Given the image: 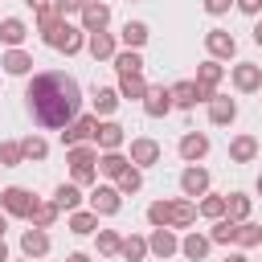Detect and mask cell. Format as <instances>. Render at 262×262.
I'll use <instances>...</instances> for the list:
<instances>
[{"label": "cell", "instance_id": "1", "mask_svg": "<svg viewBox=\"0 0 262 262\" xmlns=\"http://www.w3.org/2000/svg\"><path fill=\"white\" fill-rule=\"evenodd\" d=\"M25 102H29L33 123L61 131L66 123H74L82 115V86L70 74L45 70V74H33V82L25 86Z\"/></svg>", "mask_w": 262, "mask_h": 262}, {"label": "cell", "instance_id": "2", "mask_svg": "<svg viewBox=\"0 0 262 262\" xmlns=\"http://www.w3.org/2000/svg\"><path fill=\"white\" fill-rule=\"evenodd\" d=\"M45 45L70 57V53H78V49L86 45V33H82V25H70V20L61 16V20H57V25H53V29L45 33Z\"/></svg>", "mask_w": 262, "mask_h": 262}, {"label": "cell", "instance_id": "3", "mask_svg": "<svg viewBox=\"0 0 262 262\" xmlns=\"http://www.w3.org/2000/svg\"><path fill=\"white\" fill-rule=\"evenodd\" d=\"M94 131H98V115H78L74 123L61 127V143H66V147H74V143H90Z\"/></svg>", "mask_w": 262, "mask_h": 262}, {"label": "cell", "instance_id": "4", "mask_svg": "<svg viewBox=\"0 0 262 262\" xmlns=\"http://www.w3.org/2000/svg\"><path fill=\"white\" fill-rule=\"evenodd\" d=\"M205 49H209L213 61H225V57L237 53V37H233L229 29H209V33H205Z\"/></svg>", "mask_w": 262, "mask_h": 262}, {"label": "cell", "instance_id": "5", "mask_svg": "<svg viewBox=\"0 0 262 262\" xmlns=\"http://www.w3.org/2000/svg\"><path fill=\"white\" fill-rule=\"evenodd\" d=\"M33 192L29 188H20V184H12V188H4L0 192V209L8 213V217H29V209H33Z\"/></svg>", "mask_w": 262, "mask_h": 262}, {"label": "cell", "instance_id": "6", "mask_svg": "<svg viewBox=\"0 0 262 262\" xmlns=\"http://www.w3.org/2000/svg\"><path fill=\"white\" fill-rule=\"evenodd\" d=\"M90 209H94L98 217H115V213L123 209V192H119L115 184H98V188L90 192Z\"/></svg>", "mask_w": 262, "mask_h": 262}, {"label": "cell", "instance_id": "7", "mask_svg": "<svg viewBox=\"0 0 262 262\" xmlns=\"http://www.w3.org/2000/svg\"><path fill=\"white\" fill-rule=\"evenodd\" d=\"M172 90V106H180V111H192L196 102H209L213 94L205 90V86H196V82H176V86H168Z\"/></svg>", "mask_w": 262, "mask_h": 262}, {"label": "cell", "instance_id": "8", "mask_svg": "<svg viewBox=\"0 0 262 262\" xmlns=\"http://www.w3.org/2000/svg\"><path fill=\"white\" fill-rule=\"evenodd\" d=\"M176 106H172V90L168 86H147V94H143V115L147 119H164V115H172Z\"/></svg>", "mask_w": 262, "mask_h": 262}, {"label": "cell", "instance_id": "9", "mask_svg": "<svg viewBox=\"0 0 262 262\" xmlns=\"http://www.w3.org/2000/svg\"><path fill=\"white\" fill-rule=\"evenodd\" d=\"M180 192H184L188 201L205 196V192H209V168H201V164H188V168L180 172Z\"/></svg>", "mask_w": 262, "mask_h": 262}, {"label": "cell", "instance_id": "10", "mask_svg": "<svg viewBox=\"0 0 262 262\" xmlns=\"http://www.w3.org/2000/svg\"><path fill=\"white\" fill-rule=\"evenodd\" d=\"M111 25V4L106 0H86L82 4V33H98Z\"/></svg>", "mask_w": 262, "mask_h": 262}, {"label": "cell", "instance_id": "11", "mask_svg": "<svg viewBox=\"0 0 262 262\" xmlns=\"http://www.w3.org/2000/svg\"><path fill=\"white\" fill-rule=\"evenodd\" d=\"M160 156H164V147L156 143V139H147V135H139V139H131V164L135 168H151V164H160Z\"/></svg>", "mask_w": 262, "mask_h": 262}, {"label": "cell", "instance_id": "12", "mask_svg": "<svg viewBox=\"0 0 262 262\" xmlns=\"http://www.w3.org/2000/svg\"><path fill=\"white\" fill-rule=\"evenodd\" d=\"M229 78H233V86H237L242 94H254V90H262V66H254V61H237Z\"/></svg>", "mask_w": 262, "mask_h": 262}, {"label": "cell", "instance_id": "13", "mask_svg": "<svg viewBox=\"0 0 262 262\" xmlns=\"http://www.w3.org/2000/svg\"><path fill=\"white\" fill-rule=\"evenodd\" d=\"M123 139H127V131H123L115 119H106V123H98V131H94V139H90V143H94L98 151H119V147H123Z\"/></svg>", "mask_w": 262, "mask_h": 262}, {"label": "cell", "instance_id": "14", "mask_svg": "<svg viewBox=\"0 0 262 262\" xmlns=\"http://www.w3.org/2000/svg\"><path fill=\"white\" fill-rule=\"evenodd\" d=\"M86 49H90L94 61H111V57L119 53V41H115L106 29H98V33H86Z\"/></svg>", "mask_w": 262, "mask_h": 262}, {"label": "cell", "instance_id": "15", "mask_svg": "<svg viewBox=\"0 0 262 262\" xmlns=\"http://www.w3.org/2000/svg\"><path fill=\"white\" fill-rule=\"evenodd\" d=\"M209 156V135L205 131H188L184 139H180V160L184 164H196V160H205Z\"/></svg>", "mask_w": 262, "mask_h": 262}, {"label": "cell", "instance_id": "16", "mask_svg": "<svg viewBox=\"0 0 262 262\" xmlns=\"http://www.w3.org/2000/svg\"><path fill=\"white\" fill-rule=\"evenodd\" d=\"M20 254H25V258H45V254H49V233L37 229V225H29V229L20 233Z\"/></svg>", "mask_w": 262, "mask_h": 262}, {"label": "cell", "instance_id": "17", "mask_svg": "<svg viewBox=\"0 0 262 262\" xmlns=\"http://www.w3.org/2000/svg\"><path fill=\"white\" fill-rule=\"evenodd\" d=\"M233 119H237V102H233V98H225V94H213V98H209V123L229 127Z\"/></svg>", "mask_w": 262, "mask_h": 262}, {"label": "cell", "instance_id": "18", "mask_svg": "<svg viewBox=\"0 0 262 262\" xmlns=\"http://www.w3.org/2000/svg\"><path fill=\"white\" fill-rule=\"evenodd\" d=\"M180 250V242H176V233L164 225V229H151V237H147V254H156V258H172Z\"/></svg>", "mask_w": 262, "mask_h": 262}, {"label": "cell", "instance_id": "19", "mask_svg": "<svg viewBox=\"0 0 262 262\" xmlns=\"http://www.w3.org/2000/svg\"><path fill=\"white\" fill-rule=\"evenodd\" d=\"M25 37H29V25H25L20 16H4V20H0V41H4L8 49H20Z\"/></svg>", "mask_w": 262, "mask_h": 262}, {"label": "cell", "instance_id": "20", "mask_svg": "<svg viewBox=\"0 0 262 262\" xmlns=\"http://www.w3.org/2000/svg\"><path fill=\"white\" fill-rule=\"evenodd\" d=\"M221 78H225V66H217V61L209 57V61H201V66H196V78H192V82H196V86H205L209 94H217V82H221Z\"/></svg>", "mask_w": 262, "mask_h": 262}, {"label": "cell", "instance_id": "21", "mask_svg": "<svg viewBox=\"0 0 262 262\" xmlns=\"http://www.w3.org/2000/svg\"><path fill=\"white\" fill-rule=\"evenodd\" d=\"M229 160H233V164H250V160H258V139H254V135H233V143H229Z\"/></svg>", "mask_w": 262, "mask_h": 262}, {"label": "cell", "instance_id": "22", "mask_svg": "<svg viewBox=\"0 0 262 262\" xmlns=\"http://www.w3.org/2000/svg\"><path fill=\"white\" fill-rule=\"evenodd\" d=\"M209 246H213V242H209V233H196V229H192V233H188V237L180 242V254H184L188 262H205Z\"/></svg>", "mask_w": 262, "mask_h": 262}, {"label": "cell", "instance_id": "23", "mask_svg": "<svg viewBox=\"0 0 262 262\" xmlns=\"http://www.w3.org/2000/svg\"><path fill=\"white\" fill-rule=\"evenodd\" d=\"M0 66H4V74L20 78V74H29V70H33V53H25V49H8V53L0 57Z\"/></svg>", "mask_w": 262, "mask_h": 262}, {"label": "cell", "instance_id": "24", "mask_svg": "<svg viewBox=\"0 0 262 262\" xmlns=\"http://www.w3.org/2000/svg\"><path fill=\"white\" fill-rule=\"evenodd\" d=\"M119 98H135V102H143V94H147V82H143V74H119Z\"/></svg>", "mask_w": 262, "mask_h": 262}, {"label": "cell", "instance_id": "25", "mask_svg": "<svg viewBox=\"0 0 262 262\" xmlns=\"http://www.w3.org/2000/svg\"><path fill=\"white\" fill-rule=\"evenodd\" d=\"M57 205L53 201H33V209H29V225H37V229H49L53 221H57Z\"/></svg>", "mask_w": 262, "mask_h": 262}, {"label": "cell", "instance_id": "26", "mask_svg": "<svg viewBox=\"0 0 262 262\" xmlns=\"http://www.w3.org/2000/svg\"><path fill=\"white\" fill-rule=\"evenodd\" d=\"M192 221H196V205H192L188 196L172 201V221H168V229H188Z\"/></svg>", "mask_w": 262, "mask_h": 262}, {"label": "cell", "instance_id": "27", "mask_svg": "<svg viewBox=\"0 0 262 262\" xmlns=\"http://www.w3.org/2000/svg\"><path fill=\"white\" fill-rule=\"evenodd\" d=\"M147 37H151V33H147V25H143V20H127V25H123V33H119V41H123L127 49H143V45H147Z\"/></svg>", "mask_w": 262, "mask_h": 262}, {"label": "cell", "instance_id": "28", "mask_svg": "<svg viewBox=\"0 0 262 262\" xmlns=\"http://www.w3.org/2000/svg\"><path fill=\"white\" fill-rule=\"evenodd\" d=\"M53 205L61 209V213H74L78 205H82V188L70 180V184H57V192H53Z\"/></svg>", "mask_w": 262, "mask_h": 262}, {"label": "cell", "instance_id": "29", "mask_svg": "<svg viewBox=\"0 0 262 262\" xmlns=\"http://www.w3.org/2000/svg\"><path fill=\"white\" fill-rule=\"evenodd\" d=\"M233 237H237V221L233 217H217L213 229H209V242L213 246H233Z\"/></svg>", "mask_w": 262, "mask_h": 262}, {"label": "cell", "instance_id": "30", "mask_svg": "<svg viewBox=\"0 0 262 262\" xmlns=\"http://www.w3.org/2000/svg\"><path fill=\"white\" fill-rule=\"evenodd\" d=\"M115 111H119V90H115V86H98V90H94V115L106 119V115H115Z\"/></svg>", "mask_w": 262, "mask_h": 262}, {"label": "cell", "instance_id": "31", "mask_svg": "<svg viewBox=\"0 0 262 262\" xmlns=\"http://www.w3.org/2000/svg\"><path fill=\"white\" fill-rule=\"evenodd\" d=\"M127 164H131V160H127L123 151H98V172L111 176V180H119V172H123Z\"/></svg>", "mask_w": 262, "mask_h": 262}, {"label": "cell", "instance_id": "32", "mask_svg": "<svg viewBox=\"0 0 262 262\" xmlns=\"http://www.w3.org/2000/svg\"><path fill=\"white\" fill-rule=\"evenodd\" d=\"M70 233H98V213L94 209H74L70 213Z\"/></svg>", "mask_w": 262, "mask_h": 262}, {"label": "cell", "instance_id": "33", "mask_svg": "<svg viewBox=\"0 0 262 262\" xmlns=\"http://www.w3.org/2000/svg\"><path fill=\"white\" fill-rule=\"evenodd\" d=\"M111 61H115L119 74H143V57H139V49H119Z\"/></svg>", "mask_w": 262, "mask_h": 262}, {"label": "cell", "instance_id": "34", "mask_svg": "<svg viewBox=\"0 0 262 262\" xmlns=\"http://www.w3.org/2000/svg\"><path fill=\"white\" fill-rule=\"evenodd\" d=\"M66 164H70V168L98 164V147H90V143H74V147H66Z\"/></svg>", "mask_w": 262, "mask_h": 262}, {"label": "cell", "instance_id": "35", "mask_svg": "<svg viewBox=\"0 0 262 262\" xmlns=\"http://www.w3.org/2000/svg\"><path fill=\"white\" fill-rule=\"evenodd\" d=\"M115 188H119L123 196H131V192H139V188H143V172H139L135 164H127V168L119 172V180H115Z\"/></svg>", "mask_w": 262, "mask_h": 262}, {"label": "cell", "instance_id": "36", "mask_svg": "<svg viewBox=\"0 0 262 262\" xmlns=\"http://www.w3.org/2000/svg\"><path fill=\"white\" fill-rule=\"evenodd\" d=\"M225 217L250 221V196H246V192H225Z\"/></svg>", "mask_w": 262, "mask_h": 262}, {"label": "cell", "instance_id": "37", "mask_svg": "<svg viewBox=\"0 0 262 262\" xmlns=\"http://www.w3.org/2000/svg\"><path fill=\"white\" fill-rule=\"evenodd\" d=\"M119 254H123L127 262H143V258H147V237H135V233L123 237V242H119Z\"/></svg>", "mask_w": 262, "mask_h": 262}, {"label": "cell", "instance_id": "38", "mask_svg": "<svg viewBox=\"0 0 262 262\" xmlns=\"http://www.w3.org/2000/svg\"><path fill=\"white\" fill-rule=\"evenodd\" d=\"M242 250H254V246H262V225H254V221H237V237H233Z\"/></svg>", "mask_w": 262, "mask_h": 262}, {"label": "cell", "instance_id": "39", "mask_svg": "<svg viewBox=\"0 0 262 262\" xmlns=\"http://www.w3.org/2000/svg\"><path fill=\"white\" fill-rule=\"evenodd\" d=\"M168 221H172V201H151L147 205V225L151 229H164Z\"/></svg>", "mask_w": 262, "mask_h": 262}, {"label": "cell", "instance_id": "40", "mask_svg": "<svg viewBox=\"0 0 262 262\" xmlns=\"http://www.w3.org/2000/svg\"><path fill=\"white\" fill-rule=\"evenodd\" d=\"M20 151H25V160H29V164H33V160L41 164V160L49 156V143H45L41 135H29V139H20Z\"/></svg>", "mask_w": 262, "mask_h": 262}, {"label": "cell", "instance_id": "41", "mask_svg": "<svg viewBox=\"0 0 262 262\" xmlns=\"http://www.w3.org/2000/svg\"><path fill=\"white\" fill-rule=\"evenodd\" d=\"M201 213H205L209 221L225 217V196H221V192H205V196H201Z\"/></svg>", "mask_w": 262, "mask_h": 262}, {"label": "cell", "instance_id": "42", "mask_svg": "<svg viewBox=\"0 0 262 262\" xmlns=\"http://www.w3.org/2000/svg\"><path fill=\"white\" fill-rule=\"evenodd\" d=\"M119 242H123V237H119L115 229H98V254H102V258H115V254H119Z\"/></svg>", "mask_w": 262, "mask_h": 262}, {"label": "cell", "instance_id": "43", "mask_svg": "<svg viewBox=\"0 0 262 262\" xmlns=\"http://www.w3.org/2000/svg\"><path fill=\"white\" fill-rule=\"evenodd\" d=\"M16 164H25V151H20V143H0V168H16Z\"/></svg>", "mask_w": 262, "mask_h": 262}, {"label": "cell", "instance_id": "44", "mask_svg": "<svg viewBox=\"0 0 262 262\" xmlns=\"http://www.w3.org/2000/svg\"><path fill=\"white\" fill-rule=\"evenodd\" d=\"M57 20H61V16L53 12V4H45V8H37V29H41V33H49V29L57 25Z\"/></svg>", "mask_w": 262, "mask_h": 262}, {"label": "cell", "instance_id": "45", "mask_svg": "<svg viewBox=\"0 0 262 262\" xmlns=\"http://www.w3.org/2000/svg\"><path fill=\"white\" fill-rule=\"evenodd\" d=\"M98 180V164H82V168H74V184L82 188V184H94Z\"/></svg>", "mask_w": 262, "mask_h": 262}, {"label": "cell", "instance_id": "46", "mask_svg": "<svg viewBox=\"0 0 262 262\" xmlns=\"http://www.w3.org/2000/svg\"><path fill=\"white\" fill-rule=\"evenodd\" d=\"M49 4H53V12H57V16H70V12H82V4H86V0H49Z\"/></svg>", "mask_w": 262, "mask_h": 262}, {"label": "cell", "instance_id": "47", "mask_svg": "<svg viewBox=\"0 0 262 262\" xmlns=\"http://www.w3.org/2000/svg\"><path fill=\"white\" fill-rule=\"evenodd\" d=\"M229 4L233 0H205V12L209 16H221V12H229Z\"/></svg>", "mask_w": 262, "mask_h": 262}, {"label": "cell", "instance_id": "48", "mask_svg": "<svg viewBox=\"0 0 262 262\" xmlns=\"http://www.w3.org/2000/svg\"><path fill=\"white\" fill-rule=\"evenodd\" d=\"M233 4H237L246 16H258V12H262V0H233Z\"/></svg>", "mask_w": 262, "mask_h": 262}, {"label": "cell", "instance_id": "49", "mask_svg": "<svg viewBox=\"0 0 262 262\" xmlns=\"http://www.w3.org/2000/svg\"><path fill=\"white\" fill-rule=\"evenodd\" d=\"M254 45H258V49H262V20H258V25H254Z\"/></svg>", "mask_w": 262, "mask_h": 262}, {"label": "cell", "instance_id": "50", "mask_svg": "<svg viewBox=\"0 0 262 262\" xmlns=\"http://www.w3.org/2000/svg\"><path fill=\"white\" fill-rule=\"evenodd\" d=\"M25 4H29V8H33V12H37V8H45V4H49V0H25Z\"/></svg>", "mask_w": 262, "mask_h": 262}, {"label": "cell", "instance_id": "51", "mask_svg": "<svg viewBox=\"0 0 262 262\" xmlns=\"http://www.w3.org/2000/svg\"><path fill=\"white\" fill-rule=\"evenodd\" d=\"M4 229H8V213L0 209V237H4Z\"/></svg>", "mask_w": 262, "mask_h": 262}, {"label": "cell", "instance_id": "52", "mask_svg": "<svg viewBox=\"0 0 262 262\" xmlns=\"http://www.w3.org/2000/svg\"><path fill=\"white\" fill-rule=\"evenodd\" d=\"M66 262H90L86 254H66Z\"/></svg>", "mask_w": 262, "mask_h": 262}, {"label": "cell", "instance_id": "53", "mask_svg": "<svg viewBox=\"0 0 262 262\" xmlns=\"http://www.w3.org/2000/svg\"><path fill=\"white\" fill-rule=\"evenodd\" d=\"M221 262H250L246 254H229V258H221Z\"/></svg>", "mask_w": 262, "mask_h": 262}, {"label": "cell", "instance_id": "54", "mask_svg": "<svg viewBox=\"0 0 262 262\" xmlns=\"http://www.w3.org/2000/svg\"><path fill=\"white\" fill-rule=\"evenodd\" d=\"M0 262H8V246H4V237H0Z\"/></svg>", "mask_w": 262, "mask_h": 262}, {"label": "cell", "instance_id": "55", "mask_svg": "<svg viewBox=\"0 0 262 262\" xmlns=\"http://www.w3.org/2000/svg\"><path fill=\"white\" fill-rule=\"evenodd\" d=\"M258 192H262V176H258Z\"/></svg>", "mask_w": 262, "mask_h": 262}, {"label": "cell", "instance_id": "56", "mask_svg": "<svg viewBox=\"0 0 262 262\" xmlns=\"http://www.w3.org/2000/svg\"><path fill=\"white\" fill-rule=\"evenodd\" d=\"M258 156H262V147H258Z\"/></svg>", "mask_w": 262, "mask_h": 262}, {"label": "cell", "instance_id": "57", "mask_svg": "<svg viewBox=\"0 0 262 262\" xmlns=\"http://www.w3.org/2000/svg\"><path fill=\"white\" fill-rule=\"evenodd\" d=\"M25 262H33V258H25Z\"/></svg>", "mask_w": 262, "mask_h": 262}]
</instances>
